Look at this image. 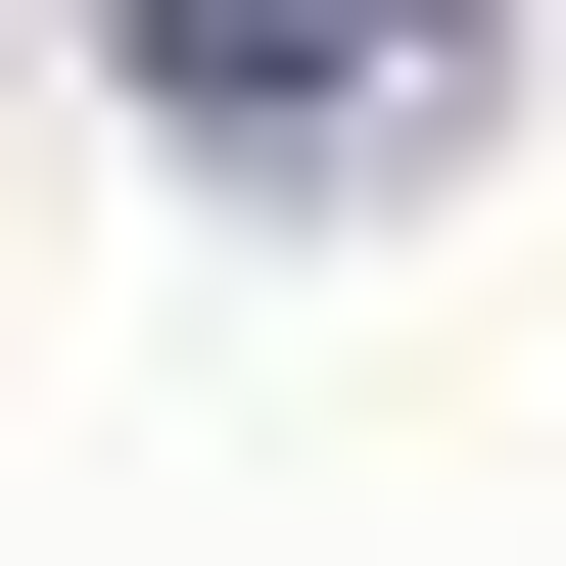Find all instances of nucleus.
<instances>
[{
  "instance_id": "obj_1",
  "label": "nucleus",
  "mask_w": 566,
  "mask_h": 566,
  "mask_svg": "<svg viewBox=\"0 0 566 566\" xmlns=\"http://www.w3.org/2000/svg\"><path fill=\"white\" fill-rule=\"evenodd\" d=\"M95 48L189 142H424V95H472V0H95Z\"/></svg>"
}]
</instances>
